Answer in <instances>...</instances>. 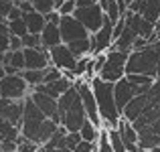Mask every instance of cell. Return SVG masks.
I'll use <instances>...</instances> for the list:
<instances>
[{
  "instance_id": "6da1fadb",
  "label": "cell",
  "mask_w": 160,
  "mask_h": 152,
  "mask_svg": "<svg viewBox=\"0 0 160 152\" xmlns=\"http://www.w3.org/2000/svg\"><path fill=\"white\" fill-rule=\"evenodd\" d=\"M91 87H93L95 99H98V109H99V118L103 122V128H118L122 122V112L118 109L116 104V94H113V83L103 81L102 77H93L91 79Z\"/></svg>"
},
{
  "instance_id": "8d00e7d4",
  "label": "cell",
  "mask_w": 160,
  "mask_h": 152,
  "mask_svg": "<svg viewBox=\"0 0 160 152\" xmlns=\"http://www.w3.org/2000/svg\"><path fill=\"white\" fill-rule=\"evenodd\" d=\"M77 2V8H91V6H98L99 0H75Z\"/></svg>"
},
{
  "instance_id": "d6a6232c",
  "label": "cell",
  "mask_w": 160,
  "mask_h": 152,
  "mask_svg": "<svg viewBox=\"0 0 160 152\" xmlns=\"http://www.w3.org/2000/svg\"><path fill=\"white\" fill-rule=\"evenodd\" d=\"M10 51V33H0V55Z\"/></svg>"
},
{
  "instance_id": "484cf974",
  "label": "cell",
  "mask_w": 160,
  "mask_h": 152,
  "mask_svg": "<svg viewBox=\"0 0 160 152\" xmlns=\"http://www.w3.org/2000/svg\"><path fill=\"white\" fill-rule=\"evenodd\" d=\"M83 142L81 134L79 132H67V138H65V152H73L79 144Z\"/></svg>"
},
{
  "instance_id": "5b68a950",
  "label": "cell",
  "mask_w": 160,
  "mask_h": 152,
  "mask_svg": "<svg viewBox=\"0 0 160 152\" xmlns=\"http://www.w3.org/2000/svg\"><path fill=\"white\" fill-rule=\"evenodd\" d=\"M32 94V89L28 87V83L22 79V75L16 73V75H4L0 79V95L4 99H10V101H22L27 99L28 95Z\"/></svg>"
},
{
  "instance_id": "f35d334b",
  "label": "cell",
  "mask_w": 160,
  "mask_h": 152,
  "mask_svg": "<svg viewBox=\"0 0 160 152\" xmlns=\"http://www.w3.org/2000/svg\"><path fill=\"white\" fill-rule=\"evenodd\" d=\"M65 2H67V0H55V10H59V8H61Z\"/></svg>"
},
{
  "instance_id": "2e32d148",
  "label": "cell",
  "mask_w": 160,
  "mask_h": 152,
  "mask_svg": "<svg viewBox=\"0 0 160 152\" xmlns=\"http://www.w3.org/2000/svg\"><path fill=\"white\" fill-rule=\"evenodd\" d=\"M126 23H128V27L132 28L134 33H136V37H142V39H148L154 35V23H150V20H146L144 16L136 14V12H130L126 14Z\"/></svg>"
},
{
  "instance_id": "74e56055",
  "label": "cell",
  "mask_w": 160,
  "mask_h": 152,
  "mask_svg": "<svg viewBox=\"0 0 160 152\" xmlns=\"http://www.w3.org/2000/svg\"><path fill=\"white\" fill-rule=\"evenodd\" d=\"M158 41H160V20H158L156 24H154V35L150 37L148 43H158Z\"/></svg>"
},
{
  "instance_id": "1f68e13d",
  "label": "cell",
  "mask_w": 160,
  "mask_h": 152,
  "mask_svg": "<svg viewBox=\"0 0 160 152\" xmlns=\"http://www.w3.org/2000/svg\"><path fill=\"white\" fill-rule=\"evenodd\" d=\"M59 79H63V71H59L57 67H49L47 69V75H45V83H55L59 81Z\"/></svg>"
},
{
  "instance_id": "9a60e30c",
  "label": "cell",
  "mask_w": 160,
  "mask_h": 152,
  "mask_svg": "<svg viewBox=\"0 0 160 152\" xmlns=\"http://www.w3.org/2000/svg\"><path fill=\"white\" fill-rule=\"evenodd\" d=\"M130 12H136V14L144 16L146 20L156 24L160 20V0H132Z\"/></svg>"
},
{
  "instance_id": "44dd1931",
  "label": "cell",
  "mask_w": 160,
  "mask_h": 152,
  "mask_svg": "<svg viewBox=\"0 0 160 152\" xmlns=\"http://www.w3.org/2000/svg\"><path fill=\"white\" fill-rule=\"evenodd\" d=\"M102 130L99 126H95L91 120H85V124L81 126V130H79V134H81L83 142H91V144H98L99 136H102Z\"/></svg>"
},
{
  "instance_id": "836d02e7",
  "label": "cell",
  "mask_w": 160,
  "mask_h": 152,
  "mask_svg": "<svg viewBox=\"0 0 160 152\" xmlns=\"http://www.w3.org/2000/svg\"><path fill=\"white\" fill-rule=\"evenodd\" d=\"M0 150L2 152H18V142H14V140L0 142Z\"/></svg>"
},
{
  "instance_id": "52a82bcc",
  "label": "cell",
  "mask_w": 160,
  "mask_h": 152,
  "mask_svg": "<svg viewBox=\"0 0 160 152\" xmlns=\"http://www.w3.org/2000/svg\"><path fill=\"white\" fill-rule=\"evenodd\" d=\"M73 16L89 31V35L99 33V28L106 23V12H103V8L99 6V4L98 6H91V8H77Z\"/></svg>"
},
{
  "instance_id": "8fae6325",
  "label": "cell",
  "mask_w": 160,
  "mask_h": 152,
  "mask_svg": "<svg viewBox=\"0 0 160 152\" xmlns=\"http://www.w3.org/2000/svg\"><path fill=\"white\" fill-rule=\"evenodd\" d=\"M49 55H51V65L57 67L59 71H63V73L73 71L75 65H77V57L71 53V49L67 47V45H59V47L51 49Z\"/></svg>"
},
{
  "instance_id": "83f0119b",
  "label": "cell",
  "mask_w": 160,
  "mask_h": 152,
  "mask_svg": "<svg viewBox=\"0 0 160 152\" xmlns=\"http://www.w3.org/2000/svg\"><path fill=\"white\" fill-rule=\"evenodd\" d=\"M98 152H116L112 148V144H109V138H108V130L103 128L102 130V136H99L98 140Z\"/></svg>"
},
{
  "instance_id": "60d3db41",
  "label": "cell",
  "mask_w": 160,
  "mask_h": 152,
  "mask_svg": "<svg viewBox=\"0 0 160 152\" xmlns=\"http://www.w3.org/2000/svg\"><path fill=\"white\" fill-rule=\"evenodd\" d=\"M51 152H63V150H51Z\"/></svg>"
},
{
  "instance_id": "d4e9b609",
  "label": "cell",
  "mask_w": 160,
  "mask_h": 152,
  "mask_svg": "<svg viewBox=\"0 0 160 152\" xmlns=\"http://www.w3.org/2000/svg\"><path fill=\"white\" fill-rule=\"evenodd\" d=\"M126 79H128L132 85H136V87H146V89H150V87L154 85V81H156L154 77H148V75H126Z\"/></svg>"
},
{
  "instance_id": "603a6c76",
  "label": "cell",
  "mask_w": 160,
  "mask_h": 152,
  "mask_svg": "<svg viewBox=\"0 0 160 152\" xmlns=\"http://www.w3.org/2000/svg\"><path fill=\"white\" fill-rule=\"evenodd\" d=\"M20 75H22V79L28 83V87L35 91L39 85H43V83H45V75H47V69H45V71H31V69H24Z\"/></svg>"
},
{
  "instance_id": "ab89813d",
  "label": "cell",
  "mask_w": 160,
  "mask_h": 152,
  "mask_svg": "<svg viewBox=\"0 0 160 152\" xmlns=\"http://www.w3.org/2000/svg\"><path fill=\"white\" fill-rule=\"evenodd\" d=\"M37 152H47V150H45V148H43V146H41V148H39V150H37Z\"/></svg>"
},
{
  "instance_id": "f1b7e54d",
  "label": "cell",
  "mask_w": 160,
  "mask_h": 152,
  "mask_svg": "<svg viewBox=\"0 0 160 152\" xmlns=\"http://www.w3.org/2000/svg\"><path fill=\"white\" fill-rule=\"evenodd\" d=\"M24 49H39L43 47V41H41V35H27L22 39Z\"/></svg>"
},
{
  "instance_id": "9c48e42d",
  "label": "cell",
  "mask_w": 160,
  "mask_h": 152,
  "mask_svg": "<svg viewBox=\"0 0 160 152\" xmlns=\"http://www.w3.org/2000/svg\"><path fill=\"white\" fill-rule=\"evenodd\" d=\"M150 89H146V87H136L132 85V83L128 81V79H120L118 83H113V94H116V104H118V109L120 112H124L126 105L130 104L134 98H138V95H144L148 94Z\"/></svg>"
},
{
  "instance_id": "e0dca14e",
  "label": "cell",
  "mask_w": 160,
  "mask_h": 152,
  "mask_svg": "<svg viewBox=\"0 0 160 152\" xmlns=\"http://www.w3.org/2000/svg\"><path fill=\"white\" fill-rule=\"evenodd\" d=\"M118 130H120L122 140H124L126 150H128V152H144V150L140 148V144H138V142H140V136H138V130L134 128L132 122H128V120H124V118H122Z\"/></svg>"
},
{
  "instance_id": "ffe728a7",
  "label": "cell",
  "mask_w": 160,
  "mask_h": 152,
  "mask_svg": "<svg viewBox=\"0 0 160 152\" xmlns=\"http://www.w3.org/2000/svg\"><path fill=\"white\" fill-rule=\"evenodd\" d=\"M22 18H24V23H27L31 35H41V33L45 31V27H47V18H45V14H41V12H37V10L27 12Z\"/></svg>"
},
{
  "instance_id": "d6986e66",
  "label": "cell",
  "mask_w": 160,
  "mask_h": 152,
  "mask_svg": "<svg viewBox=\"0 0 160 152\" xmlns=\"http://www.w3.org/2000/svg\"><path fill=\"white\" fill-rule=\"evenodd\" d=\"M41 41H43V47L47 51H51L59 45H63V39H61V28L57 24H49L45 27V31L41 33Z\"/></svg>"
},
{
  "instance_id": "d590c367",
  "label": "cell",
  "mask_w": 160,
  "mask_h": 152,
  "mask_svg": "<svg viewBox=\"0 0 160 152\" xmlns=\"http://www.w3.org/2000/svg\"><path fill=\"white\" fill-rule=\"evenodd\" d=\"M73 152H98V144H91V142H81Z\"/></svg>"
},
{
  "instance_id": "8992f818",
  "label": "cell",
  "mask_w": 160,
  "mask_h": 152,
  "mask_svg": "<svg viewBox=\"0 0 160 152\" xmlns=\"http://www.w3.org/2000/svg\"><path fill=\"white\" fill-rule=\"evenodd\" d=\"M75 87L79 91V98H81V104L85 108V114H87V120H91L95 126L102 128L103 122L99 118V109H98V99H95V94H93V87H91V81H85V79H77L75 81Z\"/></svg>"
},
{
  "instance_id": "7a4b0ae2",
  "label": "cell",
  "mask_w": 160,
  "mask_h": 152,
  "mask_svg": "<svg viewBox=\"0 0 160 152\" xmlns=\"http://www.w3.org/2000/svg\"><path fill=\"white\" fill-rule=\"evenodd\" d=\"M158 65H160V41L150 43L148 47L140 51H132L128 57L126 75H148V77L156 79Z\"/></svg>"
},
{
  "instance_id": "4dcf8cb0",
  "label": "cell",
  "mask_w": 160,
  "mask_h": 152,
  "mask_svg": "<svg viewBox=\"0 0 160 152\" xmlns=\"http://www.w3.org/2000/svg\"><path fill=\"white\" fill-rule=\"evenodd\" d=\"M75 10H77V2H75V0H67V2L59 8V14L61 16H73Z\"/></svg>"
},
{
  "instance_id": "7c38bea8",
  "label": "cell",
  "mask_w": 160,
  "mask_h": 152,
  "mask_svg": "<svg viewBox=\"0 0 160 152\" xmlns=\"http://www.w3.org/2000/svg\"><path fill=\"white\" fill-rule=\"evenodd\" d=\"M31 99L35 101V105L49 118V120H53L55 124L61 126V118H59V101L57 99H53L51 95H47V94H41V91H32Z\"/></svg>"
},
{
  "instance_id": "5bb4252c",
  "label": "cell",
  "mask_w": 160,
  "mask_h": 152,
  "mask_svg": "<svg viewBox=\"0 0 160 152\" xmlns=\"http://www.w3.org/2000/svg\"><path fill=\"white\" fill-rule=\"evenodd\" d=\"M138 136H140V148L144 152H150L160 146V120L152 122V124L144 126V128L138 130Z\"/></svg>"
},
{
  "instance_id": "30bf717a",
  "label": "cell",
  "mask_w": 160,
  "mask_h": 152,
  "mask_svg": "<svg viewBox=\"0 0 160 152\" xmlns=\"http://www.w3.org/2000/svg\"><path fill=\"white\" fill-rule=\"evenodd\" d=\"M85 120H87V114H85V108H83V104H81V98H79L61 116V126L67 130V132H79L81 126L85 124Z\"/></svg>"
},
{
  "instance_id": "4316f807",
  "label": "cell",
  "mask_w": 160,
  "mask_h": 152,
  "mask_svg": "<svg viewBox=\"0 0 160 152\" xmlns=\"http://www.w3.org/2000/svg\"><path fill=\"white\" fill-rule=\"evenodd\" d=\"M31 4L41 14H49V12L55 10V0H31Z\"/></svg>"
},
{
  "instance_id": "277c9868",
  "label": "cell",
  "mask_w": 160,
  "mask_h": 152,
  "mask_svg": "<svg viewBox=\"0 0 160 152\" xmlns=\"http://www.w3.org/2000/svg\"><path fill=\"white\" fill-rule=\"evenodd\" d=\"M128 57L130 53H124V51H118L112 47L106 53V65H103L102 73L98 77H102L103 81H109V83H118L120 79H124L126 67H128Z\"/></svg>"
},
{
  "instance_id": "4fadbf2b",
  "label": "cell",
  "mask_w": 160,
  "mask_h": 152,
  "mask_svg": "<svg viewBox=\"0 0 160 152\" xmlns=\"http://www.w3.org/2000/svg\"><path fill=\"white\" fill-rule=\"evenodd\" d=\"M24 61H27V69L31 71H45L51 67V55L45 47L39 49H24Z\"/></svg>"
},
{
  "instance_id": "7402d4cb",
  "label": "cell",
  "mask_w": 160,
  "mask_h": 152,
  "mask_svg": "<svg viewBox=\"0 0 160 152\" xmlns=\"http://www.w3.org/2000/svg\"><path fill=\"white\" fill-rule=\"evenodd\" d=\"M18 138H20V130L16 126H12L6 118L0 116V142H6V140L18 142Z\"/></svg>"
},
{
  "instance_id": "cb8c5ba5",
  "label": "cell",
  "mask_w": 160,
  "mask_h": 152,
  "mask_svg": "<svg viewBox=\"0 0 160 152\" xmlns=\"http://www.w3.org/2000/svg\"><path fill=\"white\" fill-rule=\"evenodd\" d=\"M108 138H109V144H112V148L116 152H128L126 150V144L124 140H122V134L118 128H109L108 130Z\"/></svg>"
},
{
  "instance_id": "f546056e",
  "label": "cell",
  "mask_w": 160,
  "mask_h": 152,
  "mask_svg": "<svg viewBox=\"0 0 160 152\" xmlns=\"http://www.w3.org/2000/svg\"><path fill=\"white\" fill-rule=\"evenodd\" d=\"M39 148H41V146L35 144V142L27 140V138H22V136L18 138V152H37Z\"/></svg>"
},
{
  "instance_id": "e575fe53",
  "label": "cell",
  "mask_w": 160,
  "mask_h": 152,
  "mask_svg": "<svg viewBox=\"0 0 160 152\" xmlns=\"http://www.w3.org/2000/svg\"><path fill=\"white\" fill-rule=\"evenodd\" d=\"M45 18H47V23L49 24H61V20H63V16L59 14V10H53V12H49V14H45Z\"/></svg>"
},
{
  "instance_id": "3957f363",
  "label": "cell",
  "mask_w": 160,
  "mask_h": 152,
  "mask_svg": "<svg viewBox=\"0 0 160 152\" xmlns=\"http://www.w3.org/2000/svg\"><path fill=\"white\" fill-rule=\"evenodd\" d=\"M47 120H49V118L37 108L35 101H32L31 95H28V98L24 99V116H22V126H20V136L37 144L39 134H41V128H43V124Z\"/></svg>"
},
{
  "instance_id": "ba28073f",
  "label": "cell",
  "mask_w": 160,
  "mask_h": 152,
  "mask_svg": "<svg viewBox=\"0 0 160 152\" xmlns=\"http://www.w3.org/2000/svg\"><path fill=\"white\" fill-rule=\"evenodd\" d=\"M61 39H63V45H71L75 41H83V39H89V31L79 23L75 16H63L61 24Z\"/></svg>"
},
{
  "instance_id": "ac0fdd59",
  "label": "cell",
  "mask_w": 160,
  "mask_h": 152,
  "mask_svg": "<svg viewBox=\"0 0 160 152\" xmlns=\"http://www.w3.org/2000/svg\"><path fill=\"white\" fill-rule=\"evenodd\" d=\"M73 85H75V81H71V79H67L65 75H63V79H59V81H55V83H43V85H39L35 91H41V94L51 95L53 99H59L63 94H67Z\"/></svg>"
}]
</instances>
